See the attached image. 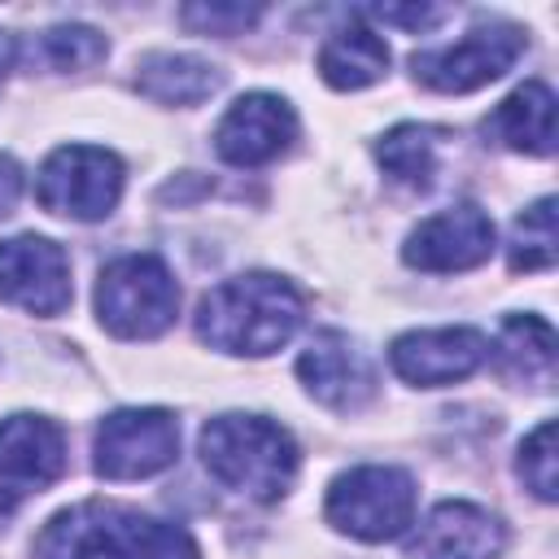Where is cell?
<instances>
[{"instance_id":"cell-1","label":"cell","mask_w":559,"mask_h":559,"mask_svg":"<svg viewBox=\"0 0 559 559\" xmlns=\"http://www.w3.org/2000/svg\"><path fill=\"white\" fill-rule=\"evenodd\" d=\"M35 559H201L188 528L122 502H74L35 537Z\"/></svg>"},{"instance_id":"cell-2","label":"cell","mask_w":559,"mask_h":559,"mask_svg":"<svg viewBox=\"0 0 559 559\" xmlns=\"http://www.w3.org/2000/svg\"><path fill=\"white\" fill-rule=\"evenodd\" d=\"M306 319L301 293L271 271H249L214 284L197 306V336L223 354L266 358L293 341Z\"/></svg>"},{"instance_id":"cell-3","label":"cell","mask_w":559,"mask_h":559,"mask_svg":"<svg viewBox=\"0 0 559 559\" xmlns=\"http://www.w3.org/2000/svg\"><path fill=\"white\" fill-rule=\"evenodd\" d=\"M201 459L227 489L275 502L297 476V441L266 415H214L201 428Z\"/></svg>"},{"instance_id":"cell-4","label":"cell","mask_w":559,"mask_h":559,"mask_svg":"<svg viewBox=\"0 0 559 559\" xmlns=\"http://www.w3.org/2000/svg\"><path fill=\"white\" fill-rule=\"evenodd\" d=\"M175 310H179V284L170 266L153 253H127L109 262L96 280L100 328L122 341L162 336L175 323Z\"/></svg>"},{"instance_id":"cell-5","label":"cell","mask_w":559,"mask_h":559,"mask_svg":"<svg viewBox=\"0 0 559 559\" xmlns=\"http://www.w3.org/2000/svg\"><path fill=\"white\" fill-rule=\"evenodd\" d=\"M323 515L358 542H389L415 520V480L402 467H354L332 480Z\"/></svg>"},{"instance_id":"cell-6","label":"cell","mask_w":559,"mask_h":559,"mask_svg":"<svg viewBox=\"0 0 559 559\" xmlns=\"http://www.w3.org/2000/svg\"><path fill=\"white\" fill-rule=\"evenodd\" d=\"M122 162L109 148L96 144H61L35 175V197L48 214L61 218H79V223H96L105 214H114L118 197H122Z\"/></svg>"},{"instance_id":"cell-7","label":"cell","mask_w":559,"mask_h":559,"mask_svg":"<svg viewBox=\"0 0 559 559\" xmlns=\"http://www.w3.org/2000/svg\"><path fill=\"white\" fill-rule=\"evenodd\" d=\"M179 459V424L162 406H127L100 419L96 428V476L105 480H144L166 472Z\"/></svg>"},{"instance_id":"cell-8","label":"cell","mask_w":559,"mask_h":559,"mask_svg":"<svg viewBox=\"0 0 559 559\" xmlns=\"http://www.w3.org/2000/svg\"><path fill=\"white\" fill-rule=\"evenodd\" d=\"M528 35L515 26V22H489V26H476L467 31L459 44H445V48H432V52H415L411 57V70L424 87L432 92H476L493 79H502L515 57L524 52Z\"/></svg>"},{"instance_id":"cell-9","label":"cell","mask_w":559,"mask_h":559,"mask_svg":"<svg viewBox=\"0 0 559 559\" xmlns=\"http://www.w3.org/2000/svg\"><path fill=\"white\" fill-rule=\"evenodd\" d=\"M66 472V432L44 415L0 419V528L39 489Z\"/></svg>"},{"instance_id":"cell-10","label":"cell","mask_w":559,"mask_h":559,"mask_svg":"<svg viewBox=\"0 0 559 559\" xmlns=\"http://www.w3.org/2000/svg\"><path fill=\"white\" fill-rule=\"evenodd\" d=\"M0 297L26 314H61L70 306V258L48 236L0 240Z\"/></svg>"},{"instance_id":"cell-11","label":"cell","mask_w":559,"mask_h":559,"mask_svg":"<svg viewBox=\"0 0 559 559\" xmlns=\"http://www.w3.org/2000/svg\"><path fill=\"white\" fill-rule=\"evenodd\" d=\"M493 253V223L480 205L463 201V205H450L432 218H424L406 245H402V258L406 266L415 271H428V275H445V271H472L480 262H489Z\"/></svg>"},{"instance_id":"cell-12","label":"cell","mask_w":559,"mask_h":559,"mask_svg":"<svg viewBox=\"0 0 559 559\" xmlns=\"http://www.w3.org/2000/svg\"><path fill=\"white\" fill-rule=\"evenodd\" d=\"M297 140V114L284 96L249 92L214 127V148L231 166H266Z\"/></svg>"},{"instance_id":"cell-13","label":"cell","mask_w":559,"mask_h":559,"mask_svg":"<svg viewBox=\"0 0 559 559\" xmlns=\"http://www.w3.org/2000/svg\"><path fill=\"white\" fill-rule=\"evenodd\" d=\"M297 376H301V384H306V393L314 402H323L328 411H345V415L358 411V406H367L371 393H376L371 358L345 332H319L301 349Z\"/></svg>"},{"instance_id":"cell-14","label":"cell","mask_w":559,"mask_h":559,"mask_svg":"<svg viewBox=\"0 0 559 559\" xmlns=\"http://www.w3.org/2000/svg\"><path fill=\"white\" fill-rule=\"evenodd\" d=\"M389 362L406 384L441 389L454 380H467L485 362V336L476 328H424L402 332L389 345Z\"/></svg>"},{"instance_id":"cell-15","label":"cell","mask_w":559,"mask_h":559,"mask_svg":"<svg viewBox=\"0 0 559 559\" xmlns=\"http://www.w3.org/2000/svg\"><path fill=\"white\" fill-rule=\"evenodd\" d=\"M507 550V524L476 502H441L406 542V559H498Z\"/></svg>"},{"instance_id":"cell-16","label":"cell","mask_w":559,"mask_h":559,"mask_svg":"<svg viewBox=\"0 0 559 559\" xmlns=\"http://www.w3.org/2000/svg\"><path fill=\"white\" fill-rule=\"evenodd\" d=\"M485 127L493 140H502L515 153L550 157V148H555V92L542 79H528L489 114Z\"/></svg>"},{"instance_id":"cell-17","label":"cell","mask_w":559,"mask_h":559,"mask_svg":"<svg viewBox=\"0 0 559 559\" xmlns=\"http://www.w3.org/2000/svg\"><path fill=\"white\" fill-rule=\"evenodd\" d=\"M223 83V70L192 52H148L135 66V87L153 105H201Z\"/></svg>"},{"instance_id":"cell-18","label":"cell","mask_w":559,"mask_h":559,"mask_svg":"<svg viewBox=\"0 0 559 559\" xmlns=\"http://www.w3.org/2000/svg\"><path fill=\"white\" fill-rule=\"evenodd\" d=\"M389 70V48L371 26H341L323 48H319V74L336 92H358L380 83Z\"/></svg>"},{"instance_id":"cell-19","label":"cell","mask_w":559,"mask_h":559,"mask_svg":"<svg viewBox=\"0 0 559 559\" xmlns=\"http://www.w3.org/2000/svg\"><path fill=\"white\" fill-rule=\"evenodd\" d=\"M498 362L524 384H542L555 371V328L542 314H511L498 332Z\"/></svg>"},{"instance_id":"cell-20","label":"cell","mask_w":559,"mask_h":559,"mask_svg":"<svg viewBox=\"0 0 559 559\" xmlns=\"http://www.w3.org/2000/svg\"><path fill=\"white\" fill-rule=\"evenodd\" d=\"M441 140H445V131H437V127L402 122V127H393V131L376 144V157H380V166H384L397 183L428 188L432 175H437V148H441Z\"/></svg>"},{"instance_id":"cell-21","label":"cell","mask_w":559,"mask_h":559,"mask_svg":"<svg viewBox=\"0 0 559 559\" xmlns=\"http://www.w3.org/2000/svg\"><path fill=\"white\" fill-rule=\"evenodd\" d=\"M555 258H559L555 197H542L511 223V271H550Z\"/></svg>"},{"instance_id":"cell-22","label":"cell","mask_w":559,"mask_h":559,"mask_svg":"<svg viewBox=\"0 0 559 559\" xmlns=\"http://www.w3.org/2000/svg\"><path fill=\"white\" fill-rule=\"evenodd\" d=\"M105 35L100 31H92V26H83V22H66V26H48L44 35H39V57H44V66H52V70H87V66H96L100 57H105Z\"/></svg>"},{"instance_id":"cell-23","label":"cell","mask_w":559,"mask_h":559,"mask_svg":"<svg viewBox=\"0 0 559 559\" xmlns=\"http://www.w3.org/2000/svg\"><path fill=\"white\" fill-rule=\"evenodd\" d=\"M520 476L524 485L542 498H559V459H555V419H542L524 441H520Z\"/></svg>"},{"instance_id":"cell-24","label":"cell","mask_w":559,"mask_h":559,"mask_svg":"<svg viewBox=\"0 0 559 559\" xmlns=\"http://www.w3.org/2000/svg\"><path fill=\"white\" fill-rule=\"evenodd\" d=\"M262 17V4H223V0H205V4H183L179 22L197 35H245L253 22Z\"/></svg>"},{"instance_id":"cell-25","label":"cell","mask_w":559,"mask_h":559,"mask_svg":"<svg viewBox=\"0 0 559 559\" xmlns=\"http://www.w3.org/2000/svg\"><path fill=\"white\" fill-rule=\"evenodd\" d=\"M367 13L389 22V26H402L411 35H424V31H432L450 17V9H441V4H371Z\"/></svg>"},{"instance_id":"cell-26","label":"cell","mask_w":559,"mask_h":559,"mask_svg":"<svg viewBox=\"0 0 559 559\" xmlns=\"http://www.w3.org/2000/svg\"><path fill=\"white\" fill-rule=\"evenodd\" d=\"M17 197H22V166L9 153H0V218L13 214Z\"/></svg>"},{"instance_id":"cell-27","label":"cell","mask_w":559,"mask_h":559,"mask_svg":"<svg viewBox=\"0 0 559 559\" xmlns=\"http://www.w3.org/2000/svg\"><path fill=\"white\" fill-rule=\"evenodd\" d=\"M13 61H17V39H13L9 31H0V83H4V74L13 70Z\"/></svg>"}]
</instances>
